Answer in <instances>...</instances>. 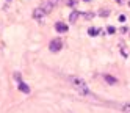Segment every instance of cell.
<instances>
[{
    "label": "cell",
    "instance_id": "obj_4",
    "mask_svg": "<svg viewBox=\"0 0 130 113\" xmlns=\"http://www.w3.org/2000/svg\"><path fill=\"white\" fill-rule=\"evenodd\" d=\"M55 30H57L58 33H66L69 30V27L66 24H63V22H57V24H55Z\"/></svg>",
    "mask_w": 130,
    "mask_h": 113
},
{
    "label": "cell",
    "instance_id": "obj_19",
    "mask_svg": "<svg viewBox=\"0 0 130 113\" xmlns=\"http://www.w3.org/2000/svg\"><path fill=\"white\" fill-rule=\"evenodd\" d=\"M116 2H118V3H119V5H121V3H122V0H116Z\"/></svg>",
    "mask_w": 130,
    "mask_h": 113
},
{
    "label": "cell",
    "instance_id": "obj_10",
    "mask_svg": "<svg viewBox=\"0 0 130 113\" xmlns=\"http://www.w3.org/2000/svg\"><path fill=\"white\" fill-rule=\"evenodd\" d=\"M121 110H122L124 113H130V102H125L122 107H121Z\"/></svg>",
    "mask_w": 130,
    "mask_h": 113
},
{
    "label": "cell",
    "instance_id": "obj_11",
    "mask_svg": "<svg viewBox=\"0 0 130 113\" xmlns=\"http://www.w3.org/2000/svg\"><path fill=\"white\" fill-rule=\"evenodd\" d=\"M107 32H108L110 35H113V33L116 32V28H115V27H108V30H107Z\"/></svg>",
    "mask_w": 130,
    "mask_h": 113
},
{
    "label": "cell",
    "instance_id": "obj_21",
    "mask_svg": "<svg viewBox=\"0 0 130 113\" xmlns=\"http://www.w3.org/2000/svg\"><path fill=\"white\" fill-rule=\"evenodd\" d=\"M8 2H11V0H8Z\"/></svg>",
    "mask_w": 130,
    "mask_h": 113
},
{
    "label": "cell",
    "instance_id": "obj_2",
    "mask_svg": "<svg viewBox=\"0 0 130 113\" xmlns=\"http://www.w3.org/2000/svg\"><path fill=\"white\" fill-rule=\"evenodd\" d=\"M61 49H63V43H61V39H58V38H55V39H52L49 43V50L50 52L57 53V52H61Z\"/></svg>",
    "mask_w": 130,
    "mask_h": 113
},
{
    "label": "cell",
    "instance_id": "obj_3",
    "mask_svg": "<svg viewBox=\"0 0 130 113\" xmlns=\"http://www.w3.org/2000/svg\"><path fill=\"white\" fill-rule=\"evenodd\" d=\"M45 14H47V13H45L41 6H39V8H36V9H33V19H42Z\"/></svg>",
    "mask_w": 130,
    "mask_h": 113
},
{
    "label": "cell",
    "instance_id": "obj_6",
    "mask_svg": "<svg viewBox=\"0 0 130 113\" xmlns=\"http://www.w3.org/2000/svg\"><path fill=\"white\" fill-rule=\"evenodd\" d=\"M104 80H105L107 83H110V85H116V83H118V79L113 77V75H110V74H105V75H104Z\"/></svg>",
    "mask_w": 130,
    "mask_h": 113
},
{
    "label": "cell",
    "instance_id": "obj_17",
    "mask_svg": "<svg viewBox=\"0 0 130 113\" xmlns=\"http://www.w3.org/2000/svg\"><path fill=\"white\" fill-rule=\"evenodd\" d=\"M49 2H52V3H53V5H57V3H58V2H61V0H49Z\"/></svg>",
    "mask_w": 130,
    "mask_h": 113
},
{
    "label": "cell",
    "instance_id": "obj_5",
    "mask_svg": "<svg viewBox=\"0 0 130 113\" xmlns=\"http://www.w3.org/2000/svg\"><path fill=\"white\" fill-rule=\"evenodd\" d=\"M41 8H42V9H44V11H45V13H47V14H49V13L52 11V9L55 8V5H53L52 2H49V0H47V2H42V5H41Z\"/></svg>",
    "mask_w": 130,
    "mask_h": 113
},
{
    "label": "cell",
    "instance_id": "obj_13",
    "mask_svg": "<svg viewBox=\"0 0 130 113\" xmlns=\"http://www.w3.org/2000/svg\"><path fill=\"white\" fill-rule=\"evenodd\" d=\"M83 16H85L86 19H92V17H94V14H92V13H88V14H83Z\"/></svg>",
    "mask_w": 130,
    "mask_h": 113
},
{
    "label": "cell",
    "instance_id": "obj_15",
    "mask_svg": "<svg viewBox=\"0 0 130 113\" xmlns=\"http://www.w3.org/2000/svg\"><path fill=\"white\" fill-rule=\"evenodd\" d=\"M127 32H128L127 27H121V33H127Z\"/></svg>",
    "mask_w": 130,
    "mask_h": 113
},
{
    "label": "cell",
    "instance_id": "obj_20",
    "mask_svg": "<svg viewBox=\"0 0 130 113\" xmlns=\"http://www.w3.org/2000/svg\"><path fill=\"white\" fill-rule=\"evenodd\" d=\"M128 6H130V2H128Z\"/></svg>",
    "mask_w": 130,
    "mask_h": 113
},
{
    "label": "cell",
    "instance_id": "obj_14",
    "mask_svg": "<svg viewBox=\"0 0 130 113\" xmlns=\"http://www.w3.org/2000/svg\"><path fill=\"white\" fill-rule=\"evenodd\" d=\"M75 3H77L75 0H69V2H68V5H69V6H75Z\"/></svg>",
    "mask_w": 130,
    "mask_h": 113
},
{
    "label": "cell",
    "instance_id": "obj_1",
    "mask_svg": "<svg viewBox=\"0 0 130 113\" xmlns=\"http://www.w3.org/2000/svg\"><path fill=\"white\" fill-rule=\"evenodd\" d=\"M68 80L74 85V88H75L80 94H83V96H89V97H94V94L91 93L89 87H88V83L83 80L82 77H77V75H69Z\"/></svg>",
    "mask_w": 130,
    "mask_h": 113
},
{
    "label": "cell",
    "instance_id": "obj_22",
    "mask_svg": "<svg viewBox=\"0 0 130 113\" xmlns=\"http://www.w3.org/2000/svg\"><path fill=\"white\" fill-rule=\"evenodd\" d=\"M86 2H88V0H86Z\"/></svg>",
    "mask_w": 130,
    "mask_h": 113
},
{
    "label": "cell",
    "instance_id": "obj_7",
    "mask_svg": "<svg viewBox=\"0 0 130 113\" xmlns=\"http://www.w3.org/2000/svg\"><path fill=\"white\" fill-rule=\"evenodd\" d=\"M82 13H78V11H72L71 14H69V22L71 24H74V22H77V19H78V16H80Z\"/></svg>",
    "mask_w": 130,
    "mask_h": 113
},
{
    "label": "cell",
    "instance_id": "obj_9",
    "mask_svg": "<svg viewBox=\"0 0 130 113\" xmlns=\"http://www.w3.org/2000/svg\"><path fill=\"white\" fill-rule=\"evenodd\" d=\"M99 33H100L99 28H89V30H88V35H89V36H97Z\"/></svg>",
    "mask_w": 130,
    "mask_h": 113
},
{
    "label": "cell",
    "instance_id": "obj_12",
    "mask_svg": "<svg viewBox=\"0 0 130 113\" xmlns=\"http://www.w3.org/2000/svg\"><path fill=\"white\" fill-rule=\"evenodd\" d=\"M14 79H16L17 82H22V79H21V74H17V72L14 74Z\"/></svg>",
    "mask_w": 130,
    "mask_h": 113
},
{
    "label": "cell",
    "instance_id": "obj_8",
    "mask_svg": "<svg viewBox=\"0 0 130 113\" xmlns=\"http://www.w3.org/2000/svg\"><path fill=\"white\" fill-rule=\"evenodd\" d=\"M19 91H22V93H25V94H28L30 93V87L27 83H24V82H19Z\"/></svg>",
    "mask_w": 130,
    "mask_h": 113
},
{
    "label": "cell",
    "instance_id": "obj_16",
    "mask_svg": "<svg viewBox=\"0 0 130 113\" xmlns=\"http://www.w3.org/2000/svg\"><path fill=\"white\" fill-rule=\"evenodd\" d=\"M118 19H119V22H125V16H124V14H122V16H119Z\"/></svg>",
    "mask_w": 130,
    "mask_h": 113
},
{
    "label": "cell",
    "instance_id": "obj_18",
    "mask_svg": "<svg viewBox=\"0 0 130 113\" xmlns=\"http://www.w3.org/2000/svg\"><path fill=\"white\" fill-rule=\"evenodd\" d=\"M100 16H104V17H107V16H108V11H102V14H100Z\"/></svg>",
    "mask_w": 130,
    "mask_h": 113
}]
</instances>
